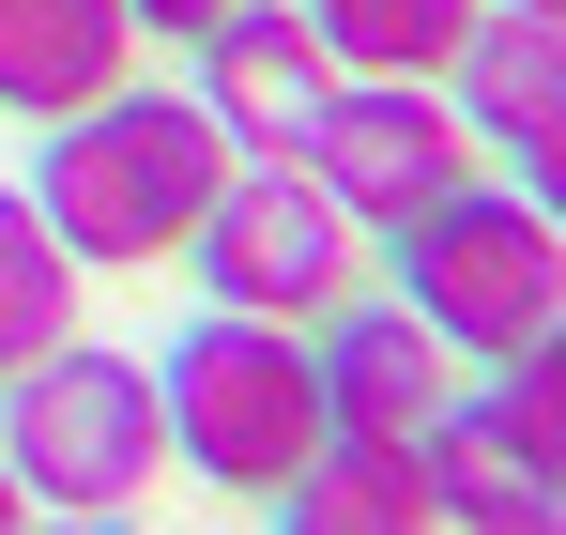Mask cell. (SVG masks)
I'll list each match as a JSON object with an SVG mask.
<instances>
[{"mask_svg":"<svg viewBox=\"0 0 566 535\" xmlns=\"http://www.w3.org/2000/svg\"><path fill=\"white\" fill-rule=\"evenodd\" d=\"M444 107L474 123V154H505V183L552 199V169H566V15H474L460 62H444Z\"/></svg>","mask_w":566,"mask_h":535,"instance_id":"9c48e42d","label":"cell"},{"mask_svg":"<svg viewBox=\"0 0 566 535\" xmlns=\"http://www.w3.org/2000/svg\"><path fill=\"white\" fill-rule=\"evenodd\" d=\"M185 275H199V306H245V322H322V306H353V291H368V230L322 199V169H306V154H230L214 214L185 230Z\"/></svg>","mask_w":566,"mask_h":535,"instance_id":"5b68a950","label":"cell"},{"mask_svg":"<svg viewBox=\"0 0 566 535\" xmlns=\"http://www.w3.org/2000/svg\"><path fill=\"white\" fill-rule=\"evenodd\" d=\"M0 459L31 490V521H138V490L169 474V413H154V353L62 337L0 382Z\"/></svg>","mask_w":566,"mask_h":535,"instance_id":"277c9868","label":"cell"},{"mask_svg":"<svg viewBox=\"0 0 566 535\" xmlns=\"http://www.w3.org/2000/svg\"><path fill=\"white\" fill-rule=\"evenodd\" d=\"M306 169L353 230H413L429 199L474 183V123L444 107V77H337L306 123Z\"/></svg>","mask_w":566,"mask_h":535,"instance_id":"8992f818","label":"cell"},{"mask_svg":"<svg viewBox=\"0 0 566 535\" xmlns=\"http://www.w3.org/2000/svg\"><path fill=\"white\" fill-rule=\"evenodd\" d=\"M138 77V15L123 0H0V107L15 123H62L93 92Z\"/></svg>","mask_w":566,"mask_h":535,"instance_id":"30bf717a","label":"cell"},{"mask_svg":"<svg viewBox=\"0 0 566 535\" xmlns=\"http://www.w3.org/2000/svg\"><path fill=\"white\" fill-rule=\"evenodd\" d=\"M0 535H31V490H15V459H0Z\"/></svg>","mask_w":566,"mask_h":535,"instance_id":"9a60e30c","label":"cell"},{"mask_svg":"<svg viewBox=\"0 0 566 535\" xmlns=\"http://www.w3.org/2000/svg\"><path fill=\"white\" fill-rule=\"evenodd\" d=\"M306 353H322V429H353V444H429L444 413H460L474 367L398 306V291H353V306H322L306 322Z\"/></svg>","mask_w":566,"mask_h":535,"instance_id":"52a82bcc","label":"cell"},{"mask_svg":"<svg viewBox=\"0 0 566 535\" xmlns=\"http://www.w3.org/2000/svg\"><path fill=\"white\" fill-rule=\"evenodd\" d=\"M31 535H138V521H31Z\"/></svg>","mask_w":566,"mask_h":535,"instance_id":"2e32d148","label":"cell"},{"mask_svg":"<svg viewBox=\"0 0 566 535\" xmlns=\"http://www.w3.org/2000/svg\"><path fill=\"white\" fill-rule=\"evenodd\" d=\"M154 413H169V474L261 505L291 459L322 444V353L306 322H245V306H199L185 337L154 353Z\"/></svg>","mask_w":566,"mask_h":535,"instance_id":"7a4b0ae2","label":"cell"},{"mask_svg":"<svg viewBox=\"0 0 566 535\" xmlns=\"http://www.w3.org/2000/svg\"><path fill=\"white\" fill-rule=\"evenodd\" d=\"M46 154H31V214L77 245V275H154L185 261V230L214 214V183H230V138H214V107L185 77H123L93 107H62V123H31Z\"/></svg>","mask_w":566,"mask_h":535,"instance_id":"6da1fadb","label":"cell"},{"mask_svg":"<svg viewBox=\"0 0 566 535\" xmlns=\"http://www.w3.org/2000/svg\"><path fill=\"white\" fill-rule=\"evenodd\" d=\"M490 15H566V0H490Z\"/></svg>","mask_w":566,"mask_h":535,"instance_id":"e0dca14e","label":"cell"},{"mask_svg":"<svg viewBox=\"0 0 566 535\" xmlns=\"http://www.w3.org/2000/svg\"><path fill=\"white\" fill-rule=\"evenodd\" d=\"M123 15H138V46H199V31H214L230 0H123Z\"/></svg>","mask_w":566,"mask_h":535,"instance_id":"5bb4252c","label":"cell"},{"mask_svg":"<svg viewBox=\"0 0 566 535\" xmlns=\"http://www.w3.org/2000/svg\"><path fill=\"white\" fill-rule=\"evenodd\" d=\"M413 459H429V505H444V535H566V459L505 444V429H474V413H444Z\"/></svg>","mask_w":566,"mask_h":535,"instance_id":"7c38bea8","label":"cell"},{"mask_svg":"<svg viewBox=\"0 0 566 535\" xmlns=\"http://www.w3.org/2000/svg\"><path fill=\"white\" fill-rule=\"evenodd\" d=\"M382 261H398V306H413L460 367L552 353V322H566V230H552L536 183H460V199H429L413 230H382Z\"/></svg>","mask_w":566,"mask_h":535,"instance_id":"3957f363","label":"cell"},{"mask_svg":"<svg viewBox=\"0 0 566 535\" xmlns=\"http://www.w3.org/2000/svg\"><path fill=\"white\" fill-rule=\"evenodd\" d=\"M261 505H276V535H444L429 459H413V444H353V429H322Z\"/></svg>","mask_w":566,"mask_h":535,"instance_id":"8fae6325","label":"cell"},{"mask_svg":"<svg viewBox=\"0 0 566 535\" xmlns=\"http://www.w3.org/2000/svg\"><path fill=\"white\" fill-rule=\"evenodd\" d=\"M185 62H199L185 92L214 107V138H230V154H306V123H322V92H337L322 31H306V0H230Z\"/></svg>","mask_w":566,"mask_h":535,"instance_id":"ba28073f","label":"cell"},{"mask_svg":"<svg viewBox=\"0 0 566 535\" xmlns=\"http://www.w3.org/2000/svg\"><path fill=\"white\" fill-rule=\"evenodd\" d=\"M77 306H93L77 245L31 214V183H0V382H15L31 353H62V337H77Z\"/></svg>","mask_w":566,"mask_h":535,"instance_id":"4fadbf2b","label":"cell"}]
</instances>
